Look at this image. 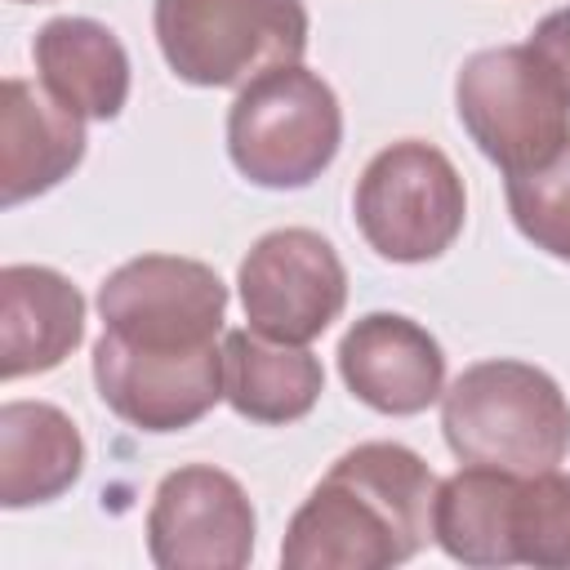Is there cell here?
<instances>
[{
    "label": "cell",
    "instance_id": "30bf717a",
    "mask_svg": "<svg viewBox=\"0 0 570 570\" xmlns=\"http://www.w3.org/2000/svg\"><path fill=\"white\" fill-rule=\"evenodd\" d=\"M89 370L102 405L120 423L156 436L200 423L223 401V347L200 356H147L98 334Z\"/></svg>",
    "mask_w": 570,
    "mask_h": 570
},
{
    "label": "cell",
    "instance_id": "2e32d148",
    "mask_svg": "<svg viewBox=\"0 0 570 570\" xmlns=\"http://www.w3.org/2000/svg\"><path fill=\"white\" fill-rule=\"evenodd\" d=\"M85 472V436L67 410L49 401L0 405V508H36L62 499Z\"/></svg>",
    "mask_w": 570,
    "mask_h": 570
},
{
    "label": "cell",
    "instance_id": "9c48e42d",
    "mask_svg": "<svg viewBox=\"0 0 570 570\" xmlns=\"http://www.w3.org/2000/svg\"><path fill=\"white\" fill-rule=\"evenodd\" d=\"M254 534L245 485L214 463L165 472L147 508V557L160 570H240L254 557Z\"/></svg>",
    "mask_w": 570,
    "mask_h": 570
},
{
    "label": "cell",
    "instance_id": "5b68a950",
    "mask_svg": "<svg viewBox=\"0 0 570 570\" xmlns=\"http://www.w3.org/2000/svg\"><path fill=\"white\" fill-rule=\"evenodd\" d=\"M454 111L503 178L530 174L570 147V94L530 45L476 49L454 76Z\"/></svg>",
    "mask_w": 570,
    "mask_h": 570
},
{
    "label": "cell",
    "instance_id": "e0dca14e",
    "mask_svg": "<svg viewBox=\"0 0 570 570\" xmlns=\"http://www.w3.org/2000/svg\"><path fill=\"white\" fill-rule=\"evenodd\" d=\"M512 494H517V472L463 463L454 476H445L436 485V508H432V539L441 543V552L450 561L481 570L517 566Z\"/></svg>",
    "mask_w": 570,
    "mask_h": 570
},
{
    "label": "cell",
    "instance_id": "3957f363",
    "mask_svg": "<svg viewBox=\"0 0 570 570\" xmlns=\"http://www.w3.org/2000/svg\"><path fill=\"white\" fill-rule=\"evenodd\" d=\"M303 0H156L151 31L165 67L196 89H245L307 53Z\"/></svg>",
    "mask_w": 570,
    "mask_h": 570
},
{
    "label": "cell",
    "instance_id": "5bb4252c",
    "mask_svg": "<svg viewBox=\"0 0 570 570\" xmlns=\"http://www.w3.org/2000/svg\"><path fill=\"white\" fill-rule=\"evenodd\" d=\"M40 85L85 120H116L129 102V53L120 36L80 13L49 18L31 40Z\"/></svg>",
    "mask_w": 570,
    "mask_h": 570
},
{
    "label": "cell",
    "instance_id": "ffe728a7",
    "mask_svg": "<svg viewBox=\"0 0 570 570\" xmlns=\"http://www.w3.org/2000/svg\"><path fill=\"white\" fill-rule=\"evenodd\" d=\"M548 67H552V76L566 85V94H570V9H552L534 31H530V40H525Z\"/></svg>",
    "mask_w": 570,
    "mask_h": 570
},
{
    "label": "cell",
    "instance_id": "44dd1931",
    "mask_svg": "<svg viewBox=\"0 0 570 570\" xmlns=\"http://www.w3.org/2000/svg\"><path fill=\"white\" fill-rule=\"evenodd\" d=\"M36 4H40V0H36Z\"/></svg>",
    "mask_w": 570,
    "mask_h": 570
},
{
    "label": "cell",
    "instance_id": "d6986e66",
    "mask_svg": "<svg viewBox=\"0 0 570 570\" xmlns=\"http://www.w3.org/2000/svg\"><path fill=\"white\" fill-rule=\"evenodd\" d=\"M508 214L534 249L570 263V147L548 165L508 178Z\"/></svg>",
    "mask_w": 570,
    "mask_h": 570
},
{
    "label": "cell",
    "instance_id": "9a60e30c",
    "mask_svg": "<svg viewBox=\"0 0 570 570\" xmlns=\"http://www.w3.org/2000/svg\"><path fill=\"white\" fill-rule=\"evenodd\" d=\"M325 370L303 343H276L245 330L223 334V401L263 428L298 423L316 410Z\"/></svg>",
    "mask_w": 570,
    "mask_h": 570
},
{
    "label": "cell",
    "instance_id": "7c38bea8",
    "mask_svg": "<svg viewBox=\"0 0 570 570\" xmlns=\"http://www.w3.org/2000/svg\"><path fill=\"white\" fill-rule=\"evenodd\" d=\"M85 116L62 107L40 80L0 85V205L13 209L53 191L85 160Z\"/></svg>",
    "mask_w": 570,
    "mask_h": 570
},
{
    "label": "cell",
    "instance_id": "ba28073f",
    "mask_svg": "<svg viewBox=\"0 0 570 570\" xmlns=\"http://www.w3.org/2000/svg\"><path fill=\"white\" fill-rule=\"evenodd\" d=\"M240 307L254 334L276 343L321 338L347 307V267L312 227L263 232L236 267Z\"/></svg>",
    "mask_w": 570,
    "mask_h": 570
},
{
    "label": "cell",
    "instance_id": "ac0fdd59",
    "mask_svg": "<svg viewBox=\"0 0 570 570\" xmlns=\"http://www.w3.org/2000/svg\"><path fill=\"white\" fill-rule=\"evenodd\" d=\"M512 557L517 566L570 570V472L517 476L512 494Z\"/></svg>",
    "mask_w": 570,
    "mask_h": 570
},
{
    "label": "cell",
    "instance_id": "4fadbf2b",
    "mask_svg": "<svg viewBox=\"0 0 570 570\" xmlns=\"http://www.w3.org/2000/svg\"><path fill=\"white\" fill-rule=\"evenodd\" d=\"M85 343V294L45 263L0 267V374L4 383L58 370Z\"/></svg>",
    "mask_w": 570,
    "mask_h": 570
},
{
    "label": "cell",
    "instance_id": "52a82bcc",
    "mask_svg": "<svg viewBox=\"0 0 570 570\" xmlns=\"http://www.w3.org/2000/svg\"><path fill=\"white\" fill-rule=\"evenodd\" d=\"M102 334L147 356H200L223 347L227 285L183 254H142L98 285Z\"/></svg>",
    "mask_w": 570,
    "mask_h": 570
},
{
    "label": "cell",
    "instance_id": "7a4b0ae2",
    "mask_svg": "<svg viewBox=\"0 0 570 570\" xmlns=\"http://www.w3.org/2000/svg\"><path fill=\"white\" fill-rule=\"evenodd\" d=\"M441 436L459 463L517 476L552 472L570 454V401L530 361H476L441 392Z\"/></svg>",
    "mask_w": 570,
    "mask_h": 570
},
{
    "label": "cell",
    "instance_id": "8fae6325",
    "mask_svg": "<svg viewBox=\"0 0 570 570\" xmlns=\"http://www.w3.org/2000/svg\"><path fill=\"white\" fill-rule=\"evenodd\" d=\"M338 374L374 414L410 419L441 401L445 352L419 321L401 312H365L338 338Z\"/></svg>",
    "mask_w": 570,
    "mask_h": 570
},
{
    "label": "cell",
    "instance_id": "8992f818",
    "mask_svg": "<svg viewBox=\"0 0 570 570\" xmlns=\"http://www.w3.org/2000/svg\"><path fill=\"white\" fill-rule=\"evenodd\" d=\"M352 218L365 245L387 263L441 258L468 218V191L454 160L423 142L401 138L370 156L352 191Z\"/></svg>",
    "mask_w": 570,
    "mask_h": 570
},
{
    "label": "cell",
    "instance_id": "6da1fadb",
    "mask_svg": "<svg viewBox=\"0 0 570 570\" xmlns=\"http://www.w3.org/2000/svg\"><path fill=\"white\" fill-rule=\"evenodd\" d=\"M436 472L401 441H361L307 490L281 539L285 570H387L432 539Z\"/></svg>",
    "mask_w": 570,
    "mask_h": 570
},
{
    "label": "cell",
    "instance_id": "277c9868",
    "mask_svg": "<svg viewBox=\"0 0 570 570\" xmlns=\"http://www.w3.org/2000/svg\"><path fill=\"white\" fill-rule=\"evenodd\" d=\"M343 147V107L325 76L303 62L276 67L227 107V156L236 174L267 191L312 187Z\"/></svg>",
    "mask_w": 570,
    "mask_h": 570
}]
</instances>
